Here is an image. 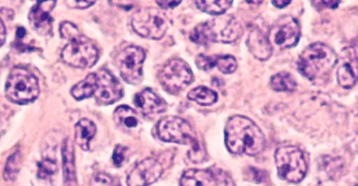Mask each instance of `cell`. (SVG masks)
I'll return each mask as SVG.
<instances>
[{
    "instance_id": "obj_1",
    "label": "cell",
    "mask_w": 358,
    "mask_h": 186,
    "mask_svg": "<svg viewBox=\"0 0 358 186\" xmlns=\"http://www.w3.org/2000/svg\"><path fill=\"white\" fill-rule=\"evenodd\" d=\"M225 143L233 154L255 156L266 148V139L260 127L248 117L232 116L225 126Z\"/></svg>"
},
{
    "instance_id": "obj_2",
    "label": "cell",
    "mask_w": 358,
    "mask_h": 186,
    "mask_svg": "<svg viewBox=\"0 0 358 186\" xmlns=\"http://www.w3.org/2000/svg\"><path fill=\"white\" fill-rule=\"evenodd\" d=\"M335 50L322 42H315L308 46L299 57L298 68L302 75L313 81L327 75L337 64Z\"/></svg>"
},
{
    "instance_id": "obj_3",
    "label": "cell",
    "mask_w": 358,
    "mask_h": 186,
    "mask_svg": "<svg viewBox=\"0 0 358 186\" xmlns=\"http://www.w3.org/2000/svg\"><path fill=\"white\" fill-rule=\"evenodd\" d=\"M157 134L160 139L165 142L178 143V144L189 145L192 150L189 156L196 154L194 162H201L203 157L199 156L201 153L199 139L194 128L190 126L187 121L182 117L168 116L159 121L157 125Z\"/></svg>"
},
{
    "instance_id": "obj_4",
    "label": "cell",
    "mask_w": 358,
    "mask_h": 186,
    "mask_svg": "<svg viewBox=\"0 0 358 186\" xmlns=\"http://www.w3.org/2000/svg\"><path fill=\"white\" fill-rule=\"evenodd\" d=\"M275 164L280 178L289 183H299L308 171L305 154L292 145H285L275 152Z\"/></svg>"
},
{
    "instance_id": "obj_5",
    "label": "cell",
    "mask_w": 358,
    "mask_h": 186,
    "mask_svg": "<svg viewBox=\"0 0 358 186\" xmlns=\"http://www.w3.org/2000/svg\"><path fill=\"white\" fill-rule=\"evenodd\" d=\"M39 95L37 78L22 67H15L6 84V96L16 104L31 103Z\"/></svg>"
},
{
    "instance_id": "obj_6",
    "label": "cell",
    "mask_w": 358,
    "mask_h": 186,
    "mask_svg": "<svg viewBox=\"0 0 358 186\" xmlns=\"http://www.w3.org/2000/svg\"><path fill=\"white\" fill-rule=\"evenodd\" d=\"M131 25L139 36L160 39L167 31L168 20L159 9L147 7L134 15Z\"/></svg>"
},
{
    "instance_id": "obj_7",
    "label": "cell",
    "mask_w": 358,
    "mask_h": 186,
    "mask_svg": "<svg viewBox=\"0 0 358 186\" xmlns=\"http://www.w3.org/2000/svg\"><path fill=\"white\" fill-rule=\"evenodd\" d=\"M98 59V48L82 35L71 39L62 52V59L67 65L76 68H90L94 66Z\"/></svg>"
},
{
    "instance_id": "obj_8",
    "label": "cell",
    "mask_w": 358,
    "mask_h": 186,
    "mask_svg": "<svg viewBox=\"0 0 358 186\" xmlns=\"http://www.w3.org/2000/svg\"><path fill=\"white\" fill-rule=\"evenodd\" d=\"M145 59V53L143 48L128 46L117 54L115 57V66L127 83L138 85L143 81Z\"/></svg>"
},
{
    "instance_id": "obj_9",
    "label": "cell",
    "mask_w": 358,
    "mask_h": 186,
    "mask_svg": "<svg viewBox=\"0 0 358 186\" xmlns=\"http://www.w3.org/2000/svg\"><path fill=\"white\" fill-rule=\"evenodd\" d=\"M301 35L299 22L291 16L280 17L268 31L270 44L279 49H289L298 44Z\"/></svg>"
},
{
    "instance_id": "obj_10",
    "label": "cell",
    "mask_w": 358,
    "mask_h": 186,
    "mask_svg": "<svg viewBox=\"0 0 358 186\" xmlns=\"http://www.w3.org/2000/svg\"><path fill=\"white\" fill-rule=\"evenodd\" d=\"M193 72L182 59L168 61L160 72V83L171 93L180 92L193 83Z\"/></svg>"
},
{
    "instance_id": "obj_11",
    "label": "cell",
    "mask_w": 358,
    "mask_h": 186,
    "mask_svg": "<svg viewBox=\"0 0 358 186\" xmlns=\"http://www.w3.org/2000/svg\"><path fill=\"white\" fill-rule=\"evenodd\" d=\"M123 88L120 82L109 70H100L94 72V96L103 105L115 103L122 98Z\"/></svg>"
},
{
    "instance_id": "obj_12",
    "label": "cell",
    "mask_w": 358,
    "mask_h": 186,
    "mask_svg": "<svg viewBox=\"0 0 358 186\" xmlns=\"http://www.w3.org/2000/svg\"><path fill=\"white\" fill-rule=\"evenodd\" d=\"M210 38L214 42H229L238 40L242 33L240 22L232 16L217 17L215 20L207 22Z\"/></svg>"
},
{
    "instance_id": "obj_13",
    "label": "cell",
    "mask_w": 358,
    "mask_h": 186,
    "mask_svg": "<svg viewBox=\"0 0 358 186\" xmlns=\"http://www.w3.org/2000/svg\"><path fill=\"white\" fill-rule=\"evenodd\" d=\"M162 165L157 160L149 159L139 162L128 176V186H149L158 181L162 176Z\"/></svg>"
},
{
    "instance_id": "obj_14",
    "label": "cell",
    "mask_w": 358,
    "mask_h": 186,
    "mask_svg": "<svg viewBox=\"0 0 358 186\" xmlns=\"http://www.w3.org/2000/svg\"><path fill=\"white\" fill-rule=\"evenodd\" d=\"M134 105L137 106L140 113L147 116H155V115L164 113L167 109L165 102L158 98L151 89L145 88L138 93L134 98Z\"/></svg>"
},
{
    "instance_id": "obj_15",
    "label": "cell",
    "mask_w": 358,
    "mask_h": 186,
    "mask_svg": "<svg viewBox=\"0 0 358 186\" xmlns=\"http://www.w3.org/2000/svg\"><path fill=\"white\" fill-rule=\"evenodd\" d=\"M55 5V1H45V3H36V5L31 8L29 20L34 28L39 33L46 35L52 31L53 20L50 13Z\"/></svg>"
},
{
    "instance_id": "obj_16",
    "label": "cell",
    "mask_w": 358,
    "mask_h": 186,
    "mask_svg": "<svg viewBox=\"0 0 358 186\" xmlns=\"http://www.w3.org/2000/svg\"><path fill=\"white\" fill-rule=\"evenodd\" d=\"M248 47L252 55L255 59L260 61H266L270 59L272 55V46L268 42V36H266L260 29L253 28L250 31L249 37H248Z\"/></svg>"
},
{
    "instance_id": "obj_17",
    "label": "cell",
    "mask_w": 358,
    "mask_h": 186,
    "mask_svg": "<svg viewBox=\"0 0 358 186\" xmlns=\"http://www.w3.org/2000/svg\"><path fill=\"white\" fill-rule=\"evenodd\" d=\"M216 178L210 170L186 171L180 178V186H216Z\"/></svg>"
},
{
    "instance_id": "obj_18",
    "label": "cell",
    "mask_w": 358,
    "mask_h": 186,
    "mask_svg": "<svg viewBox=\"0 0 358 186\" xmlns=\"http://www.w3.org/2000/svg\"><path fill=\"white\" fill-rule=\"evenodd\" d=\"M337 81L344 88H352L358 81V59L355 56L350 57L346 63L337 70Z\"/></svg>"
},
{
    "instance_id": "obj_19",
    "label": "cell",
    "mask_w": 358,
    "mask_h": 186,
    "mask_svg": "<svg viewBox=\"0 0 358 186\" xmlns=\"http://www.w3.org/2000/svg\"><path fill=\"white\" fill-rule=\"evenodd\" d=\"M96 133V126L92 121L83 120L78 121L76 125V141L78 146L84 150H89L90 143Z\"/></svg>"
},
{
    "instance_id": "obj_20",
    "label": "cell",
    "mask_w": 358,
    "mask_h": 186,
    "mask_svg": "<svg viewBox=\"0 0 358 186\" xmlns=\"http://www.w3.org/2000/svg\"><path fill=\"white\" fill-rule=\"evenodd\" d=\"M63 169L67 186H76V165H74V150L70 139H65L63 145Z\"/></svg>"
},
{
    "instance_id": "obj_21",
    "label": "cell",
    "mask_w": 358,
    "mask_h": 186,
    "mask_svg": "<svg viewBox=\"0 0 358 186\" xmlns=\"http://www.w3.org/2000/svg\"><path fill=\"white\" fill-rule=\"evenodd\" d=\"M115 121L123 131L134 132L139 125L137 115L129 106H120L115 111Z\"/></svg>"
},
{
    "instance_id": "obj_22",
    "label": "cell",
    "mask_w": 358,
    "mask_h": 186,
    "mask_svg": "<svg viewBox=\"0 0 358 186\" xmlns=\"http://www.w3.org/2000/svg\"><path fill=\"white\" fill-rule=\"evenodd\" d=\"M188 98L201 106L212 105L217 100V94L212 89L201 86L194 88L188 93Z\"/></svg>"
},
{
    "instance_id": "obj_23",
    "label": "cell",
    "mask_w": 358,
    "mask_h": 186,
    "mask_svg": "<svg viewBox=\"0 0 358 186\" xmlns=\"http://www.w3.org/2000/svg\"><path fill=\"white\" fill-rule=\"evenodd\" d=\"M270 87L275 92H294L296 84L294 77L288 72H279L277 75L272 76Z\"/></svg>"
},
{
    "instance_id": "obj_24",
    "label": "cell",
    "mask_w": 358,
    "mask_h": 186,
    "mask_svg": "<svg viewBox=\"0 0 358 186\" xmlns=\"http://www.w3.org/2000/svg\"><path fill=\"white\" fill-rule=\"evenodd\" d=\"M73 98L81 100L91 98L94 94V74H90L85 79L76 84L71 91Z\"/></svg>"
},
{
    "instance_id": "obj_25",
    "label": "cell",
    "mask_w": 358,
    "mask_h": 186,
    "mask_svg": "<svg viewBox=\"0 0 358 186\" xmlns=\"http://www.w3.org/2000/svg\"><path fill=\"white\" fill-rule=\"evenodd\" d=\"M232 1H227V0H222V1L206 0V1H196L195 5L207 14L222 15L232 6Z\"/></svg>"
},
{
    "instance_id": "obj_26",
    "label": "cell",
    "mask_w": 358,
    "mask_h": 186,
    "mask_svg": "<svg viewBox=\"0 0 358 186\" xmlns=\"http://www.w3.org/2000/svg\"><path fill=\"white\" fill-rule=\"evenodd\" d=\"M189 38L192 42L201 45V46L212 44V38H210L207 22H201L199 25L196 26L193 31H190Z\"/></svg>"
},
{
    "instance_id": "obj_27",
    "label": "cell",
    "mask_w": 358,
    "mask_h": 186,
    "mask_svg": "<svg viewBox=\"0 0 358 186\" xmlns=\"http://www.w3.org/2000/svg\"><path fill=\"white\" fill-rule=\"evenodd\" d=\"M20 163H22V153L20 150H16L14 154H11L8 161L6 163L5 171H3V178L5 180H14L16 178L17 173L20 171Z\"/></svg>"
},
{
    "instance_id": "obj_28",
    "label": "cell",
    "mask_w": 358,
    "mask_h": 186,
    "mask_svg": "<svg viewBox=\"0 0 358 186\" xmlns=\"http://www.w3.org/2000/svg\"><path fill=\"white\" fill-rule=\"evenodd\" d=\"M216 67L224 74H232L238 68V63L233 56H217Z\"/></svg>"
},
{
    "instance_id": "obj_29",
    "label": "cell",
    "mask_w": 358,
    "mask_h": 186,
    "mask_svg": "<svg viewBox=\"0 0 358 186\" xmlns=\"http://www.w3.org/2000/svg\"><path fill=\"white\" fill-rule=\"evenodd\" d=\"M57 172V163L53 160H43L38 164V176L41 178H48Z\"/></svg>"
},
{
    "instance_id": "obj_30",
    "label": "cell",
    "mask_w": 358,
    "mask_h": 186,
    "mask_svg": "<svg viewBox=\"0 0 358 186\" xmlns=\"http://www.w3.org/2000/svg\"><path fill=\"white\" fill-rule=\"evenodd\" d=\"M217 56L199 55L196 59V65L201 70H210L216 66Z\"/></svg>"
},
{
    "instance_id": "obj_31",
    "label": "cell",
    "mask_w": 358,
    "mask_h": 186,
    "mask_svg": "<svg viewBox=\"0 0 358 186\" xmlns=\"http://www.w3.org/2000/svg\"><path fill=\"white\" fill-rule=\"evenodd\" d=\"M59 31H61L62 37L65 39H69V40L81 35L78 27H76V25H73L72 22H63L61 25V28H59Z\"/></svg>"
},
{
    "instance_id": "obj_32",
    "label": "cell",
    "mask_w": 358,
    "mask_h": 186,
    "mask_svg": "<svg viewBox=\"0 0 358 186\" xmlns=\"http://www.w3.org/2000/svg\"><path fill=\"white\" fill-rule=\"evenodd\" d=\"M90 186H117L115 180L111 176H108L106 173H99L96 176H93L92 180L90 182Z\"/></svg>"
},
{
    "instance_id": "obj_33",
    "label": "cell",
    "mask_w": 358,
    "mask_h": 186,
    "mask_svg": "<svg viewBox=\"0 0 358 186\" xmlns=\"http://www.w3.org/2000/svg\"><path fill=\"white\" fill-rule=\"evenodd\" d=\"M126 152L127 148L122 146V145H117V148H115L112 160H113V164H115V166H122L123 163H124V160H126Z\"/></svg>"
},
{
    "instance_id": "obj_34",
    "label": "cell",
    "mask_w": 358,
    "mask_h": 186,
    "mask_svg": "<svg viewBox=\"0 0 358 186\" xmlns=\"http://www.w3.org/2000/svg\"><path fill=\"white\" fill-rule=\"evenodd\" d=\"M66 3L72 8L85 9L94 5V1H67Z\"/></svg>"
},
{
    "instance_id": "obj_35",
    "label": "cell",
    "mask_w": 358,
    "mask_h": 186,
    "mask_svg": "<svg viewBox=\"0 0 358 186\" xmlns=\"http://www.w3.org/2000/svg\"><path fill=\"white\" fill-rule=\"evenodd\" d=\"M180 1H157V5L162 7V8H175L176 6H178Z\"/></svg>"
},
{
    "instance_id": "obj_36",
    "label": "cell",
    "mask_w": 358,
    "mask_h": 186,
    "mask_svg": "<svg viewBox=\"0 0 358 186\" xmlns=\"http://www.w3.org/2000/svg\"><path fill=\"white\" fill-rule=\"evenodd\" d=\"M339 3H336V1H316V3H313V5L317 6H324V8H330V9H335L338 7Z\"/></svg>"
},
{
    "instance_id": "obj_37",
    "label": "cell",
    "mask_w": 358,
    "mask_h": 186,
    "mask_svg": "<svg viewBox=\"0 0 358 186\" xmlns=\"http://www.w3.org/2000/svg\"><path fill=\"white\" fill-rule=\"evenodd\" d=\"M6 40V28L3 20H0V47L3 46Z\"/></svg>"
},
{
    "instance_id": "obj_38",
    "label": "cell",
    "mask_w": 358,
    "mask_h": 186,
    "mask_svg": "<svg viewBox=\"0 0 358 186\" xmlns=\"http://www.w3.org/2000/svg\"><path fill=\"white\" fill-rule=\"evenodd\" d=\"M291 1H272V5L275 6L277 8H285L287 6L290 5Z\"/></svg>"
},
{
    "instance_id": "obj_39",
    "label": "cell",
    "mask_w": 358,
    "mask_h": 186,
    "mask_svg": "<svg viewBox=\"0 0 358 186\" xmlns=\"http://www.w3.org/2000/svg\"><path fill=\"white\" fill-rule=\"evenodd\" d=\"M115 3V5L117 6H123L124 7V9H126V7H128L129 8H131L132 6L134 5V3H130V1H127V3H122V1H117V3Z\"/></svg>"
},
{
    "instance_id": "obj_40",
    "label": "cell",
    "mask_w": 358,
    "mask_h": 186,
    "mask_svg": "<svg viewBox=\"0 0 358 186\" xmlns=\"http://www.w3.org/2000/svg\"><path fill=\"white\" fill-rule=\"evenodd\" d=\"M355 186H358V185H355Z\"/></svg>"
}]
</instances>
